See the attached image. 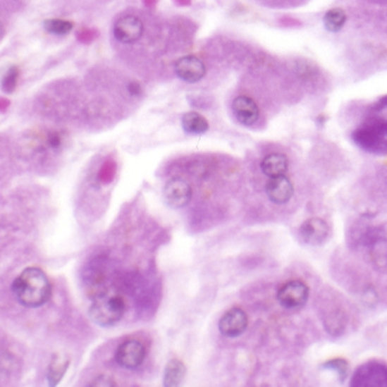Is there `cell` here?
I'll return each instance as SVG.
<instances>
[{
  "mask_svg": "<svg viewBox=\"0 0 387 387\" xmlns=\"http://www.w3.org/2000/svg\"><path fill=\"white\" fill-rule=\"evenodd\" d=\"M68 366H70V358L66 355L56 353L53 355L47 370V381L49 386H57L61 383Z\"/></svg>",
  "mask_w": 387,
  "mask_h": 387,
  "instance_id": "obj_14",
  "label": "cell"
},
{
  "mask_svg": "<svg viewBox=\"0 0 387 387\" xmlns=\"http://www.w3.org/2000/svg\"><path fill=\"white\" fill-rule=\"evenodd\" d=\"M44 27L51 35H66L73 30L74 24L70 20H61V18H49L44 20Z\"/></svg>",
  "mask_w": 387,
  "mask_h": 387,
  "instance_id": "obj_18",
  "label": "cell"
},
{
  "mask_svg": "<svg viewBox=\"0 0 387 387\" xmlns=\"http://www.w3.org/2000/svg\"><path fill=\"white\" fill-rule=\"evenodd\" d=\"M353 386H387V368L381 364H364L353 376Z\"/></svg>",
  "mask_w": 387,
  "mask_h": 387,
  "instance_id": "obj_10",
  "label": "cell"
},
{
  "mask_svg": "<svg viewBox=\"0 0 387 387\" xmlns=\"http://www.w3.org/2000/svg\"><path fill=\"white\" fill-rule=\"evenodd\" d=\"M125 302L118 295H104L94 301L89 309L91 321L100 327H111L122 319Z\"/></svg>",
  "mask_w": 387,
  "mask_h": 387,
  "instance_id": "obj_2",
  "label": "cell"
},
{
  "mask_svg": "<svg viewBox=\"0 0 387 387\" xmlns=\"http://www.w3.org/2000/svg\"><path fill=\"white\" fill-rule=\"evenodd\" d=\"M347 22V14L343 9L333 8L324 16V25L329 32H338Z\"/></svg>",
  "mask_w": 387,
  "mask_h": 387,
  "instance_id": "obj_17",
  "label": "cell"
},
{
  "mask_svg": "<svg viewBox=\"0 0 387 387\" xmlns=\"http://www.w3.org/2000/svg\"><path fill=\"white\" fill-rule=\"evenodd\" d=\"M323 368L336 371L340 381H345L348 375H349V364H348L347 360H344V359H333V360L324 364Z\"/></svg>",
  "mask_w": 387,
  "mask_h": 387,
  "instance_id": "obj_19",
  "label": "cell"
},
{
  "mask_svg": "<svg viewBox=\"0 0 387 387\" xmlns=\"http://www.w3.org/2000/svg\"><path fill=\"white\" fill-rule=\"evenodd\" d=\"M187 375V367L178 359L168 361L164 370L163 385L165 387H176L182 384Z\"/></svg>",
  "mask_w": 387,
  "mask_h": 387,
  "instance_id": "obj_15",
  "label": "cell"
},
{
  "mask_svg": "<svg viewBox=\"0 0 387 387\" xmlns=\"http://www.w3.org/2000/svg\"><path fill=\"white\" fill-rule=\"evenodd\" d=\"M174 70L182 81L197 83L206 75V65L195 56H185L176 61Z\"/></svg>",
  "mask_w": 387,
  "mask_h": 387,
  "instance_id": "obj_9",
  "label": "cell"
},
{
  "mask_svg": "<svg viewBox=\"0 0 387 387\" xmlns=\"http://www.w3.org/2000/svg\"><path fill=\"white\" fill-rule=\"evenodd\" d=\"M49 145L50 146L53 147V148H57V147H59V145H61V139H59V135H57V134H53V135H50Z\"/></svg>",
  "mask_w": 387,
  "mask_h": 387,
  "instance_id": "obj_22",
  "label": "cell"
},
{
  "mask_svg": "<svg viewBox=\"0 0 387 387\" xmlns=\"http://www.w3.org/2000/svg\"><path fill=\"white\" fill-rule=\"evenodd\" d=\"M262 171L268 178H277L285 175L288 168V159L285 154H268L262 161Z\"/></svg>",
  "mask_w": 387,
  "mask_h": 387,
  "instance_id": "obj_13",
  "label": "cell"
},
{
  "mask_svg": "<svg viewBox=\"0 0 387 387\" xmlns=\"http://www.w3.org/2000/svg\"><path fill=\"white\" fill-rule=\"evenodd\" d=\"M192 198V189L182 178H172L164 188V200L174 209L185 207Z\"/></svg>",
  "mask_w": 387,
  "mask_h": 387,
  "instance_id": "obj_5",
  "label": "cell"
},
{
  "mask_svg": "<svg viewBox=\"0 0 387 387\" xmlns=\"http://www.w3.org/2000/svg\"><path fill=\"white\" fill-rule=\"evenodd\" d=\"M309 288L301 281H288L277 291V301L286 309H300L306 305Z\"/></svg>",
  "mask_w": 387,
  "mask_h": 387,
  "instance_id": "obj_3",
  "label": "cell"
},
{
  "mask_svg": "<svg viewBox=\"0 0 387 387\" xmlns=\"http://www.w3.org/2000/svg\"><path fill=\"white\" fill-rule=\"evenodd\" d=\"M12 290L18 302L27 308L44 306L51 297V284L47 275L37 267L24 269L13 282Z\"/></svg>",
  "mask_w": 387,
  "mask_h": 387,
  "instance_id": "obj_1",
  "label": "cell"
},
{
  "mask_svg": "<svg viewBox=\"0 0 387 387\" xmlns=\"http://www.w3.org/2000/svg\"><path fill=\"white\" fill-rule=\"evenodd\" d=\"M331 228L321 219H307L299 230V236L303 243L309 245H321L328 240Z\"/></svg>",
  "mask_w": 387,
  "mask_h": 387,
  "instance_id": "obj_8",
  "label": "cell"
},
{
  "mask_svg": "<svg viewBox=\"0 0 387 387\" xmlns=\"http://www.w3.org/2000/svg\"><path fill=\"white\" fill-rule=\"evenodd\" d=\"M90 386H116L115 384V381H113L111 377L109 376L102 375L99 377H97L92 383H91Z\"/></svg>",
  "mask_w": 387,
  "mask_h": 387,
  "instance_id": "obj_21",
  "label": "cell"
},
{
  "mask_svg": "<svg viewBox=\"0 0 387 387\" xmlns=\"http://www.w3.org/2000/svg\"><path fill=\"white\" fill-rule=\"evenodd\" d=\"M18 75H20V70L18 67H11L7 70L6 75L4 76L3 79V90L6 91L8 94L14 91L16 87V83H18Z\"/></svg>",
  "mask_w": 387,
  "mask_h": 387,
  "instance_id": "obj_20",
  "label": "cell"
},
{
  "mask_svg": "<svg viewBox=\"0 0 387 387\" xmlns=\"http://www.w3.org/2000/svg\"><path fill=\"white\" fill-rule=\"evenodd\" d=\"M293 185L285 175L271 178L266 184V193L271 202L277 204H286L293 195Z\"/></svg>",
  "mask_w": 387,
  "mask_h": 387,
  "instance_id": "obj_12",
  "label": "cell"
},
{
  "mask_svg": "<svg viewBox=\"0 0 387 387\" xmlns=\"http://www.w3.org/2000/svg\"><path fill=\"white\" fill-rule=\"evenodd\" d=\"M113 31L115 39L122 44H134L142 37L143 23L137 16L126 15L116 20Z\"/></svg>",
  "mask_w": 387,
  "mask_h": 387,
  "instance_id": "obj_6",
  "label": "cell"
},
{
  "mask_svg": "<svg viewBox=\"0 0 387 387\" xmlns=\"http://www.w3.org/2000/svg\"><path fill=\"white\" fill-rule=\"evenodd\" d=\"M146 358V350L139 340H126L117 348L115 360L121 367L125 369H137Z\"/></svg>",
  "mask_w": 387,
  "mask_h": 387,
  "instance_id": "obj_4",
  "label": "cell"
},
{
  "mask_svg": "<svg viewBox=\"0 0 387 387\" xmlns=\"http://www.w3.org/2000/svg\"><path fill=\"white\" fill-rule=\"evenodd\" d=\"M232 109L236 120L241 123L242 125H254L259 118V108L250 97H236L232 104Z\"/></svg>",
  "mask_w": 387,
  "mask_h": 387,
  "instance_id": "obj_11",
  "label": "cell"
},
{
  "mask_svg": "<svg viewBox=\"0 0 387 387\" xmlns=\"http://www.w3.org/2000/svg\"><path fill=\"white\" fill-rule=\"evenodd\" d=\"M182 128L189 134H204L209 130V123L201 113L189 111L182 116Z\"/></svg>",
  "mask_w": 387,
  "mask_h": 387,
  "instance_id": "obj_16",
  "label": "cell"
},
{
  "mask_svg": "<svg viewBox=\"0 0 387 387\" xmlns=\"http://www.w3.org/2000/svg\"><path fill=\"white\" fill-rule=\"evenodd\" d=\"M247 316L241 308H231L227 310L219 321V328L226 338H238L245 332L247 327Z\"/></svg>",
  "mask_w": 387,
  "mask_h": 387,
  "instance_id": "obj_7",
  "label": "cell"
}]
</instances>
